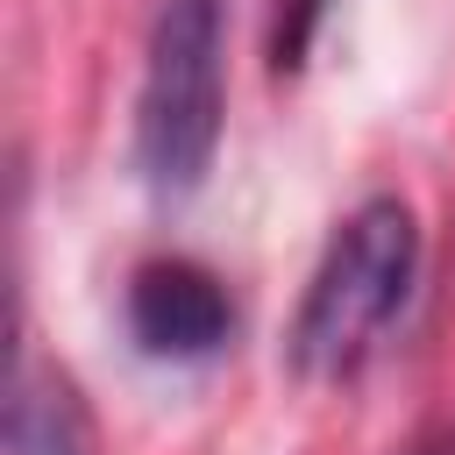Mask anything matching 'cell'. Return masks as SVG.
<instances>
[{"label": "cell", "mask_w": 455, "mask_h": 455, "mask_svg": "<svg viewBox=\"0 0 455 455\" xmlns=\"http://www.w3.org/2000/svg\"><path fill=\"white\" fill-rule=\"evenodd\" d=\"M412 277H419V213L398 192L363 199L334 228V242L320 249V263L306 277V299H299V313L284 327L291 377L348 384L377 355L384 327L405 313Z\"/></svg>", "instance_id": "6da1fadb"}, {"label": "cell", "mask_w": 455, "mask_h": 455, "mask_svg": "<svg viewBox=\"0 0 455 455\" xmlns=\"http://www.w3.org/2000/svg\"><path fill=\"white\" fill-rule=\"evenodd\" d=\"M228 128V0H156L135 85V171L156 199L206 185Z\"/></svg>", "instance_id": "7a4b0ae2"}, {"label": "cell", "mask_w": 455, "mask_h": 455, "mask_svg": "<svg viewBox=\"0 0 455 455\" xmlns=\"http://www.w3.org/2000/svg\"><path fill=\"white\" fill-rule=\"evenodd\" d=\"M121 320H128V341L149 355V363H213L242 313H235V291L220 270H206L199 256H149L128 270V291H121Z\"/></svg>", "instance_id": "3957f363"}, {"label": "cell", "mask_w": 455, "mask_h": 455, "mask_svg": "<svg viewBox=\"0 0 455 455\" xmlns=\"http://www.w3.org/2000/svg\"><path fill=\"white\" fill-rule=\"evenodd\" d=\"M7 455H100L85 391L57 363H36L28 341H14L7 370Z\"/></svg>", "instance_id": "277c9868"}, {"label": "cell", "mask_w": 455, "mask_h": 455, "mask_svg": "<svg viewBox=\"0 0 455 455\" xmlns=\"http://www.w3.org/2000/svg\"><path fill=\"white\" fill-rule=\"evenodd\" d=\"M327 14H334V0H277V21H270V71L277 78H299L306 71Z\"/></svg>", "instance_id": "5b68a950"}, {"label": "cell", "mask_w": 455, "mask_h": 455, "mask_svg": "<svg viewBox=\"0 0 455 455\" xmlns=\"http://www.w3.org/2000/svg\"><path fill=\"white\" fill-rule=\"evenodd\" d=\"M405 455H455V427H427V434H412Z\"/></svg>", "instance_id": "8992f818"}]
</instances>
